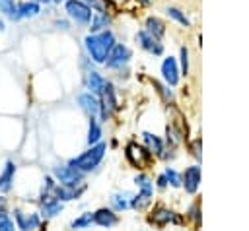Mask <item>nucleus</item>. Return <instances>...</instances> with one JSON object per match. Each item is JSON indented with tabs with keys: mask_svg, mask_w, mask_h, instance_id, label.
Here are the masks:
<instances>
[{
	"mask_svg": "<svg viewBox=\"0 0 249 231\" xmlns=\"http://www.w3.org/2000/svg\"><path fill=\"white\" fill-rule=\"evenodd\" d=\"M84 45H86V50H88V54L91 56L93 62H105L107 52L115 45V35L107 29L97 31V33H89L84 39Z\"/></svg>",
	"mask_w": 249,
	"mask_h": 231,
	"instance_id": "f257e3e1",
	"label": "nucleus"
},
{
	"mask_svg": "<svg viewBox=\"0 0 249 231\" xmlns=\"http://www.w3.org/2000/svg\"><path fill=\"white\" fill-rule=\"evenodd\" d=\"M105 149H107V146H105L103 142H97V144L89 146V149L84 151L82 155L70 159L68 165L76 167V169L82 171V173H89V171H93V169L101 163V159H103V155H105Z\"/></svg>",
	"mask_w": 249,
	"mask_h": 231,
	"instance_id": "f03ea898",
	"label": "nucleus"
},
{
	"mask_svg": "<svg viewBox=\"0 0 249 231\" xmlns=\"http://www.w3.org/2000/svg\"><path fill=\"white\" fill-rule=\"evenodd\" d=\"M117 109V97H115V89L109 82H105L103 89L99 91V115H101V120H107L111 118V115L115 113Z\"/></svg>",
	"mask_w": 249,
	"mask_h": 231,
	"instance_id": "7ed1b4c3",
	"label": "nucleus"
},
{
	"mask_svg": "<svg viewBox=\"0 0 249 231\" xmlns=\"http://www.w3.org/2000/svg\"><path fill=\"white\" fill-rule=\"evenodd\" d=\"M53 175H54V179H56L60 184H64V186H78V184H82V181H84V173L78 171V169L72 167V165H58V167L53 169Z\"/></svg>",
	"mask_w": 249,
	"mask_h": 231,
	"instance_id": "20e7f679",
	"label": "nucleus"
},
{
	"mask_svg": "<svg viewBox=\"0 0 249 231\" xmlns=\"http://www.w3.org/2000/svg\"><path fill=\"white\" fill-rule=\"evenodd\" d=\"M66 2V14L76 21V23H82V25H86V23H89V19H91V8L86 4V2H82V0H64Z\"/></svg>",
	"mask_w": 249,
	"mask_h": 231,
	"instance_id": "39448f33",
	"label": "nucleus"
},
{
	"mask_svg": "<svg viewBox=\"0 0 249 231\" xmlns=\"http://www.w3.org/2000/svg\"><path fill=\"white\" fill-rule=\"evenodd\" d=\"M126 157H128V161L134 167H148L152 163L154 153L148 148H142V146H138V144L132 142V144L126 146Z\"/></svg>",
	"mask_w": 249,
	"mask_h": 231,
	"instance_id": "423d86ee",
	"label": "nucleus"
},
{
	"mask_svg": "<svg viewBox=\"0 0 249 231\" xmlns=\"http://www.w3.org/2000/svg\"><path fill=\"white\" fill-rule=\"evenodd\" d=\"M130 58V50L128 47L121 45V43H115L111 47V50L107 52V58H105V64L107 68H121L123 64H126Z\"/></svg>",
	"mask_w": 249,
	"mask_h": 231,
	"instance_id": "0eeeda50",
	"label": "nucleus"
},
{
	"mask_svg": "<svg viewBox=\"0 0 249 231\" xmlns=\"http://www.w3.org/2000/svg\"><path fill=\"white\" fill-rule=\"evenodd\" d=\"M39 204H41V215L43 217H54L56 214L62 212V202L53 192H43L39 196Z\"/></svg>",
	"mask_w": 249,
	"mask_h": 231,
	"instance_id": "6e6552de",
	"label": "nucleus"
},
{
	"mask_svg": "<svg viewBox=\"0 0 249 231\" xmlns=\"http://www.w3.org/2000/svg\"><path fill=\"white\" fill-rule=\"evenodd\" d=\"M136 43L144 50H148L150 54H161L163 52V45L160 43V39H156L154 35H150L146 29H142V31L136 33Z\"/></svg>",
	"mask_w": 249,
	"mask_h": 231,
	"instance_id": "1a4fd4ad",
	"label": "nucleus"
},
{
	"mask_svg": "<svg viewBox=\"0 0 249 231\" xmlns=\"http://www.w3.org/2000/svg\"><path fill=\"white\" fill-rule=\"evenodd\" d=\"M181 184L185 186L187 192H191V194L196 192V188L200 184V167L193 165V167L185 169V173L181 175Z\"/></svg>",
	"mask_w": 249,
	"mask_h": 231,
	"instance_id": "9d476101",
	"label": "nucleus"
},
{
	"mask_svg": "<svg viewBox=\"0 0 249 231\" xmlns=\"http://www.w3.org/2000/svg\"><path fill=\"white\" fill-rule=\"evenodd\" d=\"M84 190H86V184H78V186H64V184H56V186L53 188V194H54L60 202H68V200H76Z\"/></svg>",
	"mask_w": 249,
	"mask_h": 231,
	"instance_id": "9b49d317",
	"label": "nucleus"
},
{
	"mask_svg": "<svg viewBox=\"0 0 249 231\" xmlns=\"http://www.w3.org/2000/svg\"><path fill=\"white\" fill-rule=\"evenodd\" d=\"M14 214H16L14 217H16V227L18 229H37V227H41L39 214H23L19 210H16Z\"/></svg>",
	"mask_w": 249,
	"mask_h": 231,
	"instance_id": "f8f14e48",
	"label": "nucleus"
},
{
	"mask_svg": "<svg viewBox=\"0 0 249 231\" xmlns=\"http://www.w3.org/2000/svg\"><path fill=\"white\" fill-rule=\"evenodd\" d=\"M78 103L82 107V111L88 115V116H95L99 113V99L95 97V93L88 91V93H82L78 97Z\"/></svg>",
	"mask_w": 249,
	"mask_h": 231,
	"instance_id": "ddd939ff",
	"label": "nucleus"
},
{
	"mask_svg": "<svg viewBox=\"0 0 249 231\" xmlns=\"http://www.w3.org/2000/svg\"><path fill=\"white\" fill-rule=\"evenodd\" d=\"M39 12H41V4H37V2H33V0L21 2V4H18V8H16V21L35 17V16H39Z\"/></svg>",
	"mask_w": 249,
	"mask_h": 231,
	"instance_id": "4468645a",
	"label": "nucleus"
},
{
	"mask_svg": "<svg viewBox=\"0 0 249 231\" xmlns=\"http://www.w3.org/2000/svg\"><path fill=\"white\" fill-rule=\"evenodd\" d=\"M150 221H152L154 225L163 227V225H167V223H181V217H179V215H175V212H169V210L158 208V210L154 212V215L150 217Z\"/></svg>",
	"mask_w": 249,
	"mask_h": 231,
	"instance_id": "2eb2a0df",
	"label": "nucleus"
},
{
	"mask_svg": "<svg viewBox=\"0 0 249 231\" xmlns=\"http://www.w3.org/2000/svg\"><path fill=\"white\" fill-rule=\"evenodd\" d=\"M161 74H163V80L169 83V85H177L179 82V70H177V62L175 58H165L163 64H161Z\"/></svg>",
	"mask_w": 249,
	"mask_h": 231,
	"instance_id": "dca6fc26",
	"label": "nucleus"
},
{
	"mask_svg": "<svg viewBox=\"0 0 249 231\" xmlns=\"http://www.w3.org/2000/svg\"><path fill=\"white\" fill-rule=\"evenodd\" d=\"M18 171V165L14 161H6L2 173H0V192H8L14 182V175Z\"/></svg>",
	"mask_w": 249,
	"mask_h": 231,
	"instance_id": "f3484780",
	"label": "nucleus"
},
{
	"mask_svg": "<svg viewBox=\"0 0 249 231\" xmlns=\"http://www.w3.org/2000/svg\"><path fill=\"white\" fill-rule=\"evenodd\" d=\"M117 214L113 210H107V208H101L97 212H93V223L101 225V227H113L117 225Z\"/></svg>",
	"mask_w": 249,
	"mask_h": 231,
	"instance_id": "a211bd4d",
	"label": "nucleus"
},
{
	"mask_svg": "<svg viewBox=\"0 0 249 231\" xmlns=\"http://www.w3.org/2000/svg\"><path fill=\"white\" fill-rule=\"evenodd\" d=\"M107 25H109V16H107L105 12H95V14H91V19H89V31H91V33L103 31Z\"/></svg>",
	"mask_w": 249,
	"mask_h": 231,
	"instance_id": "6ab92c4d",
	"label": "nucleus"
},
{
	"mask_svg": "<svg viewBox=\"0 0 249 231\" xmlns=\"http://www.w3.org/2000/svg\"><path fill=\"white\" fill-rule=\"evenodd\" d=\"M105 82H107V80H105L101 74H97V72H89V74H88V80H86L88 89H89L91 93H95V95H99V91L103 89Z\"/></svg>",
	"mask_w": 249,
	"mask_h": 231,
	"instance_id": "aec40b11",
	"label": "nucleus"
},
{
	"mask_svg": "<svg viewBox=\"0 0 249 231\" xmlns=\"http://www.w3.org/2000/svg\"><path fill=\"white\" fill-rule=\"evenodd\" d=\"M142 136H144V142H146L148 149H150L152 153L161 155V151H163V142H161V138L156 136V134H152V132H144Z\"/></svg>",
	"mask_w": 249,
	"mask_h": 231,
	"instance_id": "412c9836",
	"label": "nucleus"
},
{
	"mask_svg": "<svg viewBox=\"0 0 249 231\" xmlns=\"http://www.w3.org/2000/svg\"><path fill=\"white\" fill-rule=\"evenodd\" d=\"M146 31L150 35H154L156 39H161L165 35V25L158 19V17H148L146 19Z\"/></svg>",
	"mask_w": 249,
	"mask_h": 231,
	"instance_id": "4be33fe9",
	"label": "nucleus"
},
{
	"mask_svg": "<svg viewBox=\"0 0 249 231\" xmlns=\"http://www.w3.org/2000/svg\"><path fill=\"white\" fill-rule=\"evenodd\" d=\"M101 140V126L95 116H89V128H88V144L93 146Z\"/></svg>",
	"mask_w": 249,
	"mask_h": 231,
	"instance_id": "5701e85b",
	"label": "nucleus"
},
{
	"mask_svg": "<svg viewBox=\"0 0 249 231\" xmlns=\"http://www.w3.org/2000/svg\"><path fill=\"white\" fill-rule=\"evenodd\" d=\"M150 198H152V194H146V192L140 190L136 196L130 198V208H134V210H142V208H146V206L150 204Z\"/></svg>",
	"mask_w": 249,
	"mask_h": 231,
	"instance_id": "b1692460",
	"label": "nucleus"
},
{
	"mask_svg": "<svg viewBox=\"0 0 249 231\" xmlns=\"http://www.w3.org/2000/svg\"><path fill=\"white\" fill-rule=\"evenodd\" d=\"M16 8L18 4L14 0H0V12L12 21H16Z\"/></svg>",
	"mask_w": 249,
	"mask_h": 231,
	"instance_id": "393cba45",
	"label": "nucleus"
},
{
	"mask_svg": "<svg viewBox=\"0 0 249 231\" xmlns=\"http://www.w3.org/2000/svg\"><path fill=\"white\" fill-rule=\"evenodd\" d=\"M91 223H93V214L88 212V214H82L80 217H76V219L70 223V227H74V229H86V227L91 225Z\"/></svg>",
	"mask_w": 249,
	"mask_h": 231,
	"instance_id": "a878e982",
	"label": "nucleus"
},
{
	"mask_svg": "<svg viewBox=\"0 0 249 231\" xmlns=\"http://www.w3.org/2000/svg\"><path fill=\"white\" fill-rule=\"evenodd\" d=\"M16 229V221L10 217V214H6V210H0V231H14Z\"/></svg>",
	"mask_w": 249,
	"mask_h": 231,
	"instance_id": "bb28decb",
	"label": "nucleus"
},
{
	"mask_svg": "<svg viewBox=\"0 0 249 231\" xmlns=\"http://www.w3.org/2000/svg\"><path fill=\"white\" fill-rule=\"evenodd\" d=\"M167 16H169V17H173L175 21H179V23H181V25H185V27H187V25H191L189 17H187L179 8H173V6H171V8H167Z\"/></svg>",
	"mask_w": 249,
	"mask_h": 231,
	"instance_id": "cd10ccee",
	"label": "nucleus"
},
{
	"mask_svg": "<svg viewBox=\"0 0 249 231\" xmlns=\"http://www.w3.org/2000/svg\"><path fill=\"white\" fill-rule=\"evenodd\" d=\"M128 196H130V194H126V198H123V194H113V196H111L113 208H115V210H126V208H130Z\"/></svg>",
	"mask_w": 249,
	"mask_h": 231,
	"instance_id": "c85d7f7f",
	"label": "nucleus"
},
{
	"mask_svg": "<svg viewBox=\"0 0 249 231\" xmlns=\"http://www.w3.org/2000/svg\"><path fill=\"white\" fill-rule=\"evenodd\" d=\"M136 184H138V188H140L142 192L152 194V182H150V179H148L146 175H138V177H136Z\"/></svg>",
	"mask_w": 249,
	"mask_h": 231,
	"instance_id": "c756f323",
	"label": "nucleus"
},
{
	"mask_svg": "<svg viewBox=\"0 0 249 231\" xmlns=\"http://www.w3.org/2000/svg\"><path fill=\"white\" fill-rule=\"evenodd\" d=\"M163 175H165V179H167V182H171V186H181V177L177 175V171H175V169H171V167H167Z\"/></svg>",
	"mask_w": 249,
	"mask_h": 231,
	"instance_id": "7c9ffc66",
	"label": "nucleus"
},
{
	"mask_svg": "<svg viewBox=\"0 0 249 231\" xmlns=\"http://www.w3.org/2000/svg\"><path fill=\"white\" fill-rule=\"evenodd\" d=\"M181 72L187 76V72H189V50H187V47H183L181 49Z\"/></svg>",
	"mask_w": 249,
	"mask_h": 231,
	"instance_id": "2f4dec72",
	"label": "nucleus"
},
{
	"mask_svg": "<svg viewBox=\"0 0 249 231\" xmlns=\"http://www.w3.org/2000/svg\"><path fill=\"white\" fill-rule=\"evenodd\" d=\"M82 2H86L91 10H95V12H105V6L99 2V0H82Z\"/></svg>",
	"mask_w": 249,
	"mask_h": 231,
	"instance_id": "473e14b6",
	"label": "nucleus"
},
{
	"mask_svg": "<svg viewBox=\"0 0 249 231\" xmlns=\"http://www.w3.org/2000/svg\"><path fill=\"white\" fill-rule=\"evenodd\" d=\"M56 186L53 177H45V184H43V192H53V188Z\"/></svg>",
	"mask_w": 249,
	"mask_h": 231,
	"instance_id": "72a5a7b5",
	"label": "nucleus"
},
{
	"mask_svg": "<svg viewBox=\"0 0 249 231\" xmlns=\"http://www.w3.org/2000/svg\"><path fill=\"white\" fill-rule=\"evenodd\" d=\"M158 186H160V188L167 186V179H165V175H160V177H158Z\"/></svg>",
	"mask_w": 249,
	"mask_h": 231,
	"instance_id": "f704fd0d",
	"label": "nucleus"
},
{
	"mask_svg": "<svg viewBox=\"0 0 249 231\" xmlns=\"http://www.w3.org/2000/svg\"><path fill=\"white\" fill-rule=\"evenodd\" d=\"M56 27H60V29H68V23H66V21H60V19H58V21H56Z\"/></svg>",
	"mask_w": 249,
	"mask_h": 231,
	"instance_id": "c9c22d12",
	"label": "nucleus"
},
{
	"mask_svg": "<svg viewBox=\"0 0 249 231\" xmlns=\"http://www.w3.org/2000/svg\"><path fill=\"white\" fill-rule=\"evenodd\" d=\"M0 210H6V198L0 196Z\"/></svg>",
	"mask_w": 249,
	"mask_h": 231,
	"instance_id": "e433bc0d",
	"label": "nucleus"
},
{
	"mask_svg": "<svg viewBox=\"0 0 249 231\" xmlns=\"http://www.w3.org/2000/svg\"><path fill=\"white\" fill-rule=\"evenodd\" d=\"M33 2H37V4H51L53 0H33Z\"/></svg>",
	"mask_w": 249,
	"mask_h": 231,
	"instance_id": "4c0bfd02",
	"label": "nucleus"
},
{
	"mask_svg": "<svg viewBox=\"0 0 249 231\" xmlns=\"http://www.w3.org/2000/svg\"><path fill=\"white\" fill-rule=\"evenodd\" d=\"M6 27H4V21H0V31H4Z\"/></svg>",
	"mask_w": 249,
	"mask_h": 231,
	"instance_id": "58836bf2",
	"label": "nucleus"
},
{
	"mask_svg": "<svg viewBox=\"0 0 249 231\" xmlns=\"http://www.w3.org/2000/svg\"><path fill=\"white\" fill-rule=\"evenodd\" d=\"M140 2H142V4H150V0H140Z\"/></svg>",
	"mask_w": 249,
	"mask_h": 231,
	"instance_id": "ea45409f",
	"label": "nucleus"
},
{
	"mask_svg": "<svg viewBox=\"0 0 249 231\" xmlns=\"http://www.w3.org/2000/svg\"><path fill=\"white\" fill-rule=\"evenodd\" d=\"M53 2H56V4H60V2H64V0H53Z\"/></svg>",
	"mask_w": 249,
	"mask_h": 231,
	"instance_id": "a19ab883",
	"label": "nucleus"
}]
</instances>
